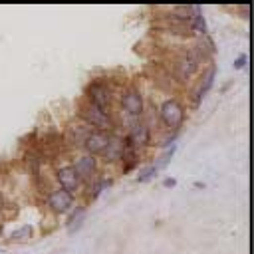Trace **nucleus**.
<instances>
[{"instance_id": "obj_1", "label": "nucleus", "mask_w": 254, "mask_h": 254, "mask_svg": "<svg viewBox=\"0 0 254 254\" xmlns=\"http://www.w3.org/2000/svg\"><path fill=\"white\" fill-rule=\"evenodd\" d=\"M204 64L198 60V56L194 54V50L190 48V44L173 48L171 58L165 65V69L171 73V77L175 79V83L179 87H190L194 83V79L198 77V73L202 71Z\"/></svg>"}, {"instance_id": "obj_2", "label": "nucleus", "mask_w": 254, "mask_h": 254, "mask_svg": "<svg viewBox=\"0 0 254 254\" xmlns=\"http://www.w3.org/2000/svg\"><path fill=\"white\" fill-rule=\"evenodd\" d=\"M123 87H115V83L111 79H91L85 89H83V97L85 101H89L91 105L115 113V103H117V95Z\"/></svg>"}, {"instance_id": "obj_3", "label": "nucleus", "mask_w": 254, "mask_h": 254, "mask_svg": "<svg viewBox=\"0 0 254 254\" xmlns=\"http://www.w3.org/2000/svg\"><path fill=\"white\" fill-rule=\"evenodd\" d=\"M163 131H179L187 121V107L177 95H169L155 105Z\"/></svg>"}, {"instance_id": "obj_4", "label": "nucleus", "mask_w": 254, "mask_h": 254, "mask_svg": "<svg viewBox=\"0 0 254 254\" xmlns=\"http://www.w3.org/2000/svg\"><path fill=\"white\" fill-rule=\"evenodd\" d=\"M77 119L81 123H85L89 129H95V131H107V133H115L117 131L115 113L103 111V109L91 105L85 99H79V103H77Z\"/></svg>"}, {"instance_id": "obj_5", "label": "nucleus", "mask_w": 254, "mask_h": 254, "mask_svg": "<svg viewBox=\"0 0 254 254\" xmlns=\"http://www.w3.org/2000/svg\"><path fill=\"white\" fill-rule=\"evenodd\" d=\"M117 103L121 113L129 119H141L147 109V97L135 85H123V89L117 95Z\"/></svg>"}, {"instance_id": "obj_6", "label": "nucleus", "mask_w": 254, "mask_h": 254, "mask_svg": "<svg viewBox=\"0 0 254 254\" xmlns=\"http://www.w3.org/2000/svg\"><path fill=\"white\" fill-rule=\"evenodd\" d=\"M214 79H216V65L212 62V64H208V65L202 67V71L198 73V77L194 79V83L189 87V103H190V107H198L200 105V101L204 99V95L212 89Z\"/></svg>"}, {"instance_id": "obj_7", "label": "nucleus", "mask_w": 254, "mask_h": 254, "mask_svg": "<svg viewBox=\"0 0 254 254\" xmlns=\"http://www.w3.org/2000/svg\"><path fill=\"white\" fill-rule=\"evenodd\" d=\"M71 169L75 171V175L79 177V181L83 183V185H87L89 181H93L99 173H101V167H99V159L97 157H93V155H87V153H83V151H79V153H75L73 157H71Z\"/></svg>"}, {"instance_id": "obj_8", "label": "nucleus", "mask_w": 254, "mask_h": 254, "mask_svg": "<svg viewBox=\"0 0 254 254\" xmlns=\"http://www.w3.org/2000/svg\"><path fill=\"white\" fill-rule=\"evenodd\" d=\"M54 179H56V187L69 192L71 196H81V190H83V183L79 181V177L75 175V171L71 169V165H60L56 167V173H54Z\"/></svg>"}, {"instance_id": "obj_9", "label": "nucleus", "mask_w": 254, "mask_h": 254, "mask_svg": "<svg viewBox=\"0 0 254 254\" xmlns=\"http://www.w3.org/2000/svg\"><path fill=\"white\" fill-rule=\"evenodd\" d=\"M125 137H127V143L133 147V149H137V151H143V149H147L151 143H153V133L149 131V127L141 121V119H135L125 131Z\"/></svg>"}, {"instance_id": "obj_10", "label": "nucleus", "mask_w": 254, "mask_h": 254, "mask_svg": "<svg viewBox=\"0 0 254 254\" xmlns=\"http://www.w3.org/2000/svg\"><path fill=\"white\" fill-rule=\"evenodd\" d=\"M46 206L54 214H67L75 206V196H71L69 192L54 187L46 192Z\"/></svg>"}, {"instance_id": "obj_11", "label": "nucleus", "mask_w": 254, "mask_h": 254, "mask_svg": "<svg viewBox=\"0 0 254 254\" xmlns=\"http://www.w3.org/2000/svg\"><path fill=\"white\" fill-rule=\"evenodd\" d=\"M127 147H129V143H127L125 133L123 131H115L111 135V139H109V145H107L105 153L101 155L103 163L105 165H119V161H121V157H123Z\"/></svg>"}, {"instance_id": "obj_12", "label": "nucleus", "mask_w": 254, "mask_h": 254, "mask_svg": "<svg viewBox=\"0 0 254 254\" xmlns=\"http://www.w3.org/2000/svg\"><path fill=\"white\" fill-rule=\"evenodd\" d=\"M111 135H113V133H107V131H95V129H91V131H89V135L85 137L83 145H81V151L99 159V157L105 153V149H107V145H109Z\"/></svg>"}, {"instance_id": "obj_13", "label": "nucleus", "mask_w": 254, "mask_h": 254, "mask_svg": "<svg viewBox=\"0 0 254 254\" xmlns=\"http://www.w3.org/2000/svg\"><path fill=\"white\" fill-rule=\"evenodd\" d=\"M113 185V177H109V175H103V173H99L93 181H89L87 185H83V190H81V196L85 198V206L87 204H91L93 200H97V196L105 190V189H109Z\"/></svg>"}, {"instance_id": "obj_14", "label": "nucleus", "mask_w": 254, "mask_h": 254, "mask_svg": "<svg viewBox=\"0 0 254 254\" xmlns=\"http://www.w3.org/2000/svg\"><path fill=\"white\" fill-rule=\"evenodd\" d=\"M89 127L85 125V123H81L77 117L67 125V129H65V137H67V141L73 145V147H77V149H81V145H83V141H85V137L89 135Z\"/></svg>"}, {"instance_id": "obj_15", "label": "nucleus", "mask_w": 254, "mask_h": 254, "mask_svg": "<svg viewBox=\"0 0 254 254\" xmlns=\"http://www.w3.org/2000/svg\"><path fill=\"white\" fill-rule=\"evenodd\" d=\"M85 214H87V206L81 202V204H75L69 212H67V218H65V228L69 234H73L85 220Z\"/></svg>"}, {"instance_id": "obj_16", "label": "nucleus", "mask_w": 254, "mask_h": 254, "mask_svg": "<svg viewBox=\"0 0 254 254\" xmlns=\"http://www.w3.org/2000/svg\"><path fill=\"white\" fill-rule=\"evenodd\" d=\"M141 165V151H137V149H133L131 145L125 149V153H123V157H121V161H119V171L123 173V175H127V173H131L135 167H139Z\"/></svg>"}, {"instance_id": "obj_17", "label": "nucleus", "mask_w": 254, "mask_h": 254, "mask_svg": "<svg viewBox=\"0 0 254 254\" xmlns=\"http://www.w3.org/2000/svg\"><path fill=\"white\" fill-rule=\"evenodd\" d=\"M32 238H34V226H32V224H22V226H18V228L8 236L10 242H30Z\"/></svg>"}, {"instance_id": "obj_18", "label": "nucleus", "mask_w": 254, "mask_h": 254, "mask_svg": "<svg viewBox=\"0 0 254 254\" xmlns=\"http://www.w3.org/2000/svg\"><path fill=\"white\" fill-rule=\"evenodd\" d=\"M157 175H159V171L153 167V163H149V165H143V167L139 169V173H137L135 181H137V183H151Z\"/></svg>"}, {"instance_id": "obj_19", "label": "nucleus", "mask_w": 254, "mask_h": 254, "mask_svg": "<svg viewBox=\"0 0 254 254\" xmlns=\"http://www.w3.org/2000/svg\"><path fill=\"white\" fill-rule=\"evenodd\" d=\"M177 153V145H173V147H169V149H165V153L161 155V157H157L155 159V163H153V167L157 169V171H161V169H165L167 165H169V161L173 159V155Z\"/></svg>"}, {"instance_id": "obj_20", "label": "nucleus", "mask_w": 254, "mask_h": 254, "mask_svg": "<svg viewBox=\"0 0 254 254\" xmlns=\"http://www.w3.org/2000/svg\"><path fill=\"white\" fill-rule=\"evenodd\" d=\"M177 137H179V131H165V135L159 139V147H161V149L173 147L175 141H177Z\"/></svg>"}, {"instance_id": "obj_21", "label": "nucleus", "mask_w": 254, "mask_h": 254, "mask_svg": "<svg viewBox=\"0 0 254 254\" xmlns=\"http://www.w3.org/2000/svg\"><path fill=\"white\" fill-rule=\"evenodd\" d=\"M248 65V56L246 54H240L236 60H234V69H244Z\"/></svg>"}, {"instance_id": "obj_22", "label": "nucleus", "mask_w": 254, "mask_h": 254, "mask_svg": "<svg viewBox=\"0 0 254 254\" xmlns=\"http://www.w3.org/2000/svg\"><path fill=\"white\" fill-rule=\"evenodd\" d=\"M175 185H177V181H175L173 177H167V179H163V187H165V189H173Z\"/></svg>"}]
</instances>
